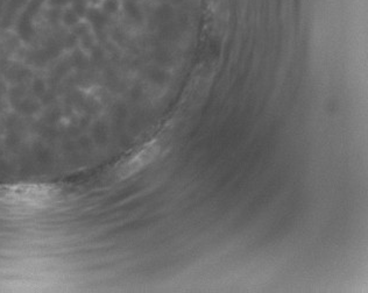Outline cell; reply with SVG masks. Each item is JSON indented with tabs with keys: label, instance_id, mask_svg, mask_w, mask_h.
<instances>
[{
	"label": "cell",
	"instance_id": "obj_1",
	"mask_svg": "<svg viewBox=\"0 0 368 293\" xmlns=\"http://www.w3.org/2000/svg\"><path fill=\"white\" fill-rule=\"evenodd\" d=\"M154 150H155L154 148L151 147L149 149H146L141 152V154L137 156L134 160H132V162L127 166V168H126L127 174H131V172L135 171L139 169V168L145 166L146 163H148L153 156H154Z\"/></svg>",
	"mask_w": 368,
	"mask_h": 293
}]
</instances>
